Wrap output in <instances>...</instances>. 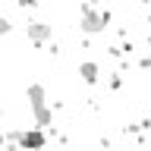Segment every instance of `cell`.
Segmentation results:
<instances>
[{"label":"cell","instance_id":"obj_2","mask_svg":"<svg viewBox=\"0 0 151 151\" xmlns=\"http://www.w3.org/2000/svg\"><path fill=\"white\" fill-rule=\"evenodd\" d=\"M107 22H110V16L107 13H101V9H82V32L85 35H101L104 28H107Z\"/></svg>","mask_w":151,"mask_h":151},{"label":"cell","instance_id":"obj_1","mask_svg":"<svg viewBox=\"0 0 151 151\" xmlns=\"http://www.w3.org/2000/svg\"><path fill=\"white\" fill-rule=\"evenodd\" d=\"M28 101H32V113H35V123H38V129H44V126H50V107H47V94L41 85H32L28 88Z\"/></svg>","mask_w":151,"mask_h":151},{"label":"cell","instance_id":"obj_4","mask_svg":"<svg viewBox=\"0 0 151 151\" xmlns=\"http://www.w3.org/2000/svg\"><path fill=\"white\" fill-rule=\"evenodd\" d=\"M25 35H28L32 44H44V41H50V25L41 22V19H35V22H28V25H25Z\"/></svg>","mask_w":151,"mask_h":151},{"label":"cell","instance_id":"obj_5","mask_svg":"<svg viewBox=\"0 0 151 151\" xmlns=\"http://www.w3.org/2000/svg\"><path fill=\"white\" fill-rule=\"evenodd\" d=\"M79 76H82L88 85H94L98 79H101V66L91 63V60H85V63H79Z\"/></svg>","mask_w":151,"mask_h":151},{"label":"cell","instance_id":"obj_3","mask_svg":"<svg viewBox=\"0 0 151 151\" xmlns=\"http://www.w3.org/2000/svg\"><path fill=\"white\" fill-rule=\"evenodd\" d=\"M13 139L22 145L25 151H41L44 148V129H19V132H13Z\"/></svg>","mask_w":151,"mask_h":151},{"label":"cell","instance_id":"obj_6","mask_svg":"<svg viewBox=\"0 0 151 151\" xmlns=\"http://www.w3.org/2000/svg\"><path fill=\"white\" fill-rule=\"evenodd\" d=\"M9 28H13V25H9V19H6V16H0V38L9 35Z\"/></svg>","mask_w":151,"mask_h":151}]
</instances>
